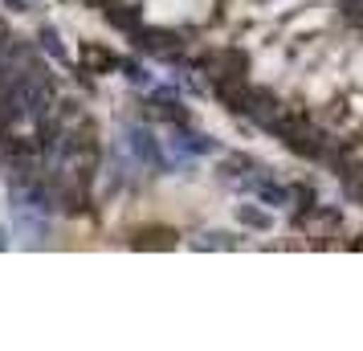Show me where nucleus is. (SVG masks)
<instances>
[{
  "mask_svg": "<svg viewBox=\"0 0 363 351\" xmlns=\"http://www.w3.org/2000/svg\"><path fill=\"white\" fill-rule=\"evenodd\" d=\"M343 17L363 25V0H343Z\"/></svg>",
  "mask_w": 363,
  "mask_h": 351,
  "instance_id": "f257e3e1",
  "label": "nucleus"
}]
</instances>
